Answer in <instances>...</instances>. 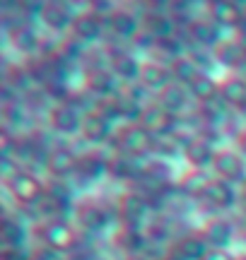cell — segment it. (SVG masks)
Instances as JSON below:
<instances>
[{
  "label": "cell",
  "instance_id": "cell-1",
  "mask_svg": "<svg viewBox=\"0 0 246 260\" xmlns=\"http://www.w3.org/2000/svg\"><path fill=\"white\" fill-rule=\"evenodd\" d=\"M34 234L44 243V248L51 253H73L80 248V234L66 219H48V222L39 224Z\"/></svg>",
  "mask_w": 246,
  "mask_h": 260
},
{
  "label": "cell",
  "instance_id": "cell-2",
  "mask_svg": "<svg viewBox=\"0 0 246 260\" xmlns=\"http://www.w3.org/2000/svg\"><path fill=\"white\" fill-rule=\"evenodd\" d=\"M116 145L121 149V154H128V157H138L142 159L145 154L155 152V145H157V138L147 133L140 123H133V125H126V128L118 133L116 138Z\"/></svg>",
  "mask_w": 246,
  "mask_h": 260
},
{
  "label": "cell",
  "instance_id": "cell-3",
  "mask_svg": "<svg viewBox=\"0 0 246 260\" xmlns=\"http://www.w3.org/2000/svg\"><path fill=\"white\" fill-rule=\"evenodd\" d=\"M8 188H10V193H12V198L19 205H24V207H32V205L41 203L48 193V188L34 174H29V171H19L17 176H12L8 181Z\"/></svg>",
  "mask_w": 246,
  "mask_h": 260
},
{
  "label": "cell",
  "instance_id": "cell-4",
  "mask_svg": "<svg viewBox=\"0 0 246 260\" xmlns=\"http://www.w3.org/2000/svg\"><path fill=\"white\" fill-rule=\"evenodd\" d=\"M212 171L218 174V178H225L229 183H246L244 159L234 149H218L215 161H212Z\"/></svg>",
  "mask_w": 246,
  "mask_h": 260
},
{
  "label": "cell",
  "instance_id": "cell-5",
  "mask_svg": "<svg viewBox=\"0 0 246 260\" xmlns=\"http://www.w3.org/2000/svg\"><path fill=\"white\" fill-rule=\"evenodd\" d=\"M147 212H150V200L142 193H126L118 203V217L126 224V229H140Z\"/></svg>",
  "mask_w": 246,
  "mask_h": 260
},
{
  "label": "cell",
  "instance_id": "cell-6",
  "mask_svg": "<svg viewBox=\"0 0 246 260\" xmlns=\"http://www.w3.org/2000/svg\"><path fill=\"white\" fill-rule=\"evenodd\" d=\"M77 167H80V157L70 147H51L46 157V169L56 181L77 174Z\"/></svg>",
  "mask_w": 246,
  "mask_h": 260
},
{
  "label": "cell",
  "instance_id": "cell-7",
  "mask_svg": "<svg viewBox=\"0 0 246 260\" xmlns=\"http://www.w3.org/2000/svg\"><path fill=\"white\" fill-rule=\"evenodd\" d=\"M82 113L75 111L70 104H56V106H51L48 109V123H51V128L56 130V133H80L82 130Z\"/></svg>",
  "mask_w": 246,
  "mask_h": 260
},
{
  "label": "cell",
  "instance_id": "cell-8",
  "mask_svg": "<svg viewBox=\"0 0 246 260\" xmlns=\"http://www.w3.org/2000/svg\"><path fill=\"white\" fill-rule=\"evenodd\" d=\"M174 123H176V118H174L169 111H164L160 104L145 106L142 118H140V125L147 130V133H152L155 138H167V135H171Z\"/></svg>",
  "mask_w": 246,
  "mask_h": 260
},
{
  "label": "cell",
  "instance_id": "cell-9",
  "mask_svg": "<svg viewBox=\"0 0 246 260\" xmlns=\"http://www.w3.org/2000/svg\"><path fill=\"white\" fill-rule=\"evenodd\" d=\"M75 217H77V224L92 234L104 232L106 226H109V222H111L109 210L102 207V205H80L75 210Z\"/></svg>",
  "mask_w": 246,
  "mask_h": 260
},
{
  "label": "cell",
  "instance_id": "cell-10",
  "mask_svg": "<svg viewBox=\"0 0 246 260\" xmlns=\"http://www.w3.org/2000/svg\"><path fill=\"white\" fill-rule=\"evenodd\" d=\"M215 154H218V152L212 147V142L205 138L191 140L189 145L183 147V157L189 159V164L193 167V171H203L205 167H212Z\"/></svg>",
  "mask_w": 246,
  "mask_h": 260
},
{
  "label": "cell",
  "instance_id": "cell-11",
  "mask_svg": "<svg viewBox=\"0 0 246 260\" xmlns=\"http://www.w3.org/2000/svg\"><path fill=\"white\" fill-rule=\"evenodd\" d=\"M116 89V75L111 70H87L85 92L95 94L97 99H111Z\"/></svg>",
  "mask_w": 246,
  "mask_h": 260
},
{
  "label": "cell",
  "instance_id": "cell-12",
  "mask_svg": "<svg viewBox=\"0 0 246 260\" xmlns=\"http://www.w3.org/2000/svg\"><path fill=\"white\" fill-rule=\"evenodd\" d=\"M189 87H183V84H176L171 82L167 89H162L157 94V104H160L164 111H169L174 118H179V113L186 109V104H189Z\"/></svg>",
  "mask_w": 246,
  "mask_h": 260
},
{
  "label": "cell",
  "instance_id": "cell-13",
  "mask_svg": "<svg viewBox=\"0 0 246 260\" xmlns=\"http://www.w3.org/2000/svg\"><path fill=\"white\" fill-rule=\"evenodd\" d=\"M210 17L218 27H241L244 24V8L241 3H212L210 5Z\"/></svg>",
  "mask_w": 246,
  "mask_h": 260
},
{
  "label": "cell",
  "instance_id": "cell-14",
  "mask_svg": "<svg viewBox=\"0 0 246 260\" xmlns=\"http://www.w3.org/2000/svg\"><path fill=\"white\" fill-rule=\"evenodd\" d=\"M70 31H73V39H77V41H97V39L104 37L106 22L99 19L97 15H92V12H87V15H80L73 22Z\"/></svg>",
  "mask_w": 246,
  "mask_h": 260
},
{
  "label": "cell",
  "instance_id": "cell-15",
  "mask_svg": "<svg viewBox=\"0 0 246 260\" xmlns=\"http://www.w3.org/2000/svg\"><path fill=\"white\" fill-rule=\"evenodd\" d=\"M203 200L208 205H212V207H218V210H227V207H232L234 200H237V195H234V183H229L225 178H212Z\"/></svg>",
  "mask_w": 246,
  "mask_h": 260
},
{
  "label": "cell",
  "instance_id": "cell-16",
  "mask_svg": "<svg viewBox=\"0 0 246 260\" xmlns=\"http://www.w3.org/2000/svg\"><path fill=\"white\" fill-rule=\"evenodd\" d=\"M174 82L171 77V70L162 63H142V73H140V84L147 87V89H155L160 94L162 89H167L169 84Z\"/></svg>",
  "mask_w": 246,
  "mask_h": 260
},
{
  "label": "cell",
  "instance_id": "cell-17",
  "mask_svg": "<svg viewBox=\"0 0 246 260\" xmlns=\"http://www.w3.org/2000/svg\"><path fill=\"white\" fill-rule=\"evenodd\" d=\"M82 138L87 142H92V145H102L106 140L111 138V121H106L102 113H89L82 118Z\"/></svg>",
  "mask_w": 246,
  "mask_h": 260
},
{
  "label": "cell",
  "instance_id": "cell-18",
  "mask_svg": "<svg viewBox=\"0 0 246 260\" xmlns=\"http://www.w3.org/2000/svg\"><path fill=\"white\" fill-rule=\"evenodd\" d=\"M200 236L208 241L210 248H225L232 239H234V224L225 222V219H212L203 226Z\"/></svg>",
  "mask_w": 246,
  "mask_h": 260
},
{
  "label": "cell",
  "instance_id": "cell-19",
  "mask_svg": "<svg viewBox=\"0 0 246 260\" xmlns=\"http://www.w3.org/2000/svg\"><path fill=\"white\" fill-rule=\"evenodd\" d=\"M186 31H189V39L198 48H212V51L218 48L220 44L218 27L212 22H208V19H196L191 27H186Z\"/></svg>",
  "mask_w": 246,
  "mask_h": 260
},
{
  "label": "cell",
  "instance_id": "cell-20",
  "mask_svg": "<svg viewBox=\"0 0 246 260\" xmlns=\"http://www.w3.org/2000/svg\"><path fill=\"white\" fill-rule=\"evenodd\" d=\"M145 167L138 157H128V154H118L114 161H109V174L116 178H126V181H138L145 174Z\"/></svg>",
  "mask_w": 246,
  "mask_h": 260
},
{
  "label": "cell",
  "instance_id": "cell-21",
  "mask_svg": "<svg viewBox=\"0 0 246 260\" xmlns=\"http://www.w3.org/2000/svg\"><path fill=\"white\" fill-rule=\"evenodd\" d=\"M212 56H215V60L218 63H222L225 68H232V70H237V68H241V65L246 63V51L241 48V44H239L237 39L234 41H220L218 48L212 51Z\"/></svg>",
  "mask_w": 246,
  "mask_h": 260
},
{
  "label": "cell",
  "instance_id": "cell-22",
  "mask_svg": "<svg viewBox=\"0 0 246 260\" xmlns=\"http://www.w3.org/2000/svg\"><path fill=\"white\" fill-rule=\"evenodd\" d=\"M44 24H46L51 31H66V29H73V15L68 12L66 3H46V10H44Z\"/></svg>",
  "mask_w": 246,
  "mask_h": 260
},
{
  "label": "cell",
  "instance_id": "cell-23",
  "mask_svg": "<svg viewBox=\"0 0 246 260\" xmlns=\"http://www.w3.org/2000/svg\"><path fill=\"white\" fill-rule=\"evenodd\" d=\"M220 94L232 109H246V77H239V75L227 77L220 84Z\"/></svg>",
  "mask_w": 246,
  "mask_h": 260
},
{
  "label": "cell",
  "instance_id": "cell-24",
  "mask_svg": "<svg viewBox=\"0 0 246 260\" xmlns=\"http://www.w3.org/2000/svg\"><path fill=\"white\" fill-rule=\"evenodd\" d=\"M111 73L116 75V80H123V82H133V80H140L142 63H138V58L131 56V53H114Z\"/></svg>",
  "mask_w": 246,
  "mask_h": 260
},
{
  "label": "cell",
  "instance_id": "cell-25",
  "mask_svg": "<svg viewBox=\"0 0 246 260\" xmlns=\"http://www.w3.org/2000/svg\"><path fill=\"white\" fill-rule=\"evenodd\" d=\"M174 248L186 260H205V255H208V251H210L208 241H205L200 234H189V236L179 239V241L174 243Z\"/></svg>",
  "mask_w": 246,
  "mask_h": 260
},
{
  "label": "cell",
  "instance_id": "cell-26",
  "mask_svg": "<svg viewBox=\"0 0 246 260\" xmlns=\"http://www.w3.org/2000/svg\"><path fill=\"white\" fill-rule=\"evenodd\" d=\"M106 31H111L118 39H135L138 31V19L131 12H116L114 17L106 22Z\"/></svg>",
  "mask_w": 246,
  "mask_h": 260
},
{
  "label": "cell",
  "instance_id": "cell-27",
  "mask_svg": "<svg viewBox=\"0 0 246 260\" xmlns=\"http://www.w3.org/2000/svg\"><path fill=\"white\" fill-rule=\"evenodd\" d=\"M169 70H171V77L176 80V84H183V87H189L198 75H203V70H200V65L193 60L191 56H181L176 58L174 63L169 65Z\"/></svg>",
  "mask_w": 246,
  "mask_h": 260
},
{
  "label": "cell",
  "instance_id": "cell-28",
  "mask_svg": "<svg viewBox=\"0 0 246 260\" xmlns=\"http://www.w3.org/2000/svg\"><path fill=\"white\" fill-rule=\"evenodd\" d=\"M118 246L128 255H145L150 246V236H145L140 229H123L118 236Z\"/></svg>",
  "mask_w": 246,
  "mask_h": 260
},
{
  "label": "cell",
  "instance_id": "cell-29",
  "mask_svg": "<svg viewBox=\"0 0 246 260\" xmlns=\"http://www.w3.org/2000/svg\"><path fill=\"white\" fill-rule=\"evenodd\" d=\"M189 94L193 96V99H198L200 104H205V102L215 99V96L220 94V84L215 82L208 73H203L189 84Z\"/></svg>",
  "mask_w": 246,
  "mask_h": 260
},
{
  "label": "cell",
  "instance_id": "cell-30",
  "mask_svg": "<svg viewBox=\"0 0 246 260\" xmlns=\"http://www.w3.org/2000/svg\"><path fill=\"white\" fill-rule=\"evenodd\" d=\"M109 171V161L99 154H87V157H80V167H77V176L85 178V181H95L102 174Z\"/></svg>",
  "mask_w": 246,
  "mask_h": 260
},
{
  "label": "cell",
  "instance_id": "cell-31",
  "mask_svg": "<svg viewBox=\"0 0 246 260\" xmlns=\"http://www.w3.org/2000/svg\"><path fill=\"white\" fill-rule=\"evenodd\" d=\"M210 181H212V178H210L205 171H191L189 176L183 178L181 190L189 195V198H205V190H208Z\"/></svg>",
  "mask_w": 246,
  "mask_h": 260
},
{
  "label": "cell",
  "instance_id": "cell-32",
  "mask_svg": "<svg viewBox=\"0 0 246 260\" xmlns=\"http://www.w3.org/2000/svg\"><path fill=\"white\" fill-rule=\"evenodd\" d=\"M116 106H118V113H121V118H126V121H128V125H133L135 121L140 123L145 106H142L140 102H135L131 94H121V96H116Z\"/></svg>",
  "mask_w": 246,
  "mask_h": 260
},
{
  "label": "cell",
  "instance_id": "cell-33",
  "mask_svg": "<svg viewBox=\"0 0 246 260\" xmlns=\"http://www.w3.org/2000/svg\"><path fill=\"white\" fill-rule=\"evenodd\" d=\"M227 113H229V104L222 99V94H218L215 99H210V102H205V104H200V116L208 123H218L220 118H225Z\"/></svg>",
  "mask_w": 246,
  "mask_h": 260
},
{
  "label": "cell",
  "instance_id": "cell-34",
  "mask_svg": "<svg viewBox=\"0 0 246 260\" xmlns=\"http://www.w3.org/2000/svg\"><path fill=\"white\" fill-rule=\"evenodd\" d=\"M3 241H5V246H10V248H19V243L24 241V229H22V224L15 222V219H10V217H5L3 219Z\"/></svg>",
  "mask_w": 246,
  "mask_h": 260
},
{
  "label": "cell",
  "instance_id": "cell-35",
  "mask_svg": "<svg viewBox=\"0 0 246 260\" xmlns=\"http://www.w3.org/2000/svg\"><path fill=\"white\" fill-rule=\"evenodd\" d=\"M12 37H15V44H17L22 51H29V53H32V51H37L39 44H41V41H39V37L29 27L15 29V31H12Z\"/></svg>",
  "mask_w": 246,
  "mask_h": 260
},
{
  "label": "cell",
  "instance_id": "cell-36",
  "mask_svg": "<svg viewBox=\"0 0 246 260\" xmlns=\"http://www.w3.org/2000/svg\"><path fill=\"white\" fill-rule=\"evenodd\" d=\"M205 260H237V258H234L227 248H210L208 255H205Z\"/></svg>",
  "mask_w": 246,
  "mask_h": 260
},
{
  "label": "cell",
  "instance_id": "cell-37",
  "mask_svg": "<svg viewBox=\"0 0 246 260\" xmlns=\"http://www.w3.org/2000/svg\"><path fill=\"white\" fill-rule=\"evenodd\" d=\"M46 253H48V251H46ZM46 253H44V255H29L27 260H48V255H46Z\"/></svg>",
  "mask_w": 246,
  "mask_h": 260
},
{
  "label": "cell",
  "instance_id": "cell-38",
  "mask_svg": "<svg viewBox=\"0 0 246 260\" xmlns=\"http://www.w3.org/2000/svg\"><path fill=\"white\" fill-rule=\"evenodd\" d=\"M126 260H150V258H147V255H128Z\"/></svg>",
  "mask_w": 246,
  "mask_h": 260
},
{
  "label": "cell",
  "instance_id": "cell-39",
  "mask_svg": "<svg viewBox=\"0 0 246 260\" xmlns=\"http://www.w3.org/2000/svg\"><path fill=\"white\" fill-rule=\"evenodd\" d=\"M244 200H246V183H244Z\"/></svg>",
  "mask_w": 246,
  "mask_h": 260
}]
</instances>
